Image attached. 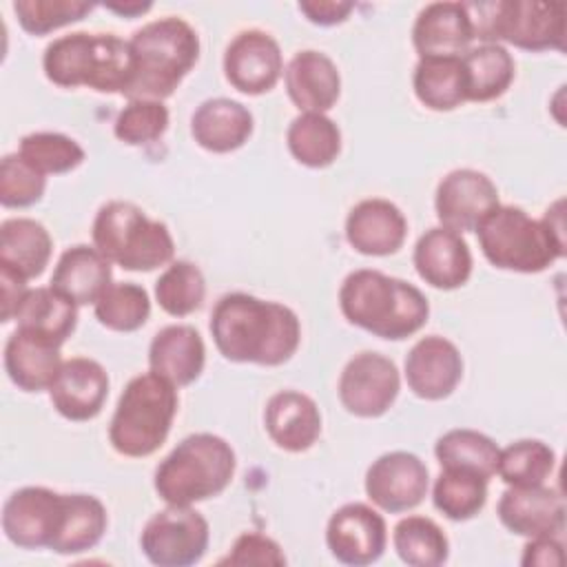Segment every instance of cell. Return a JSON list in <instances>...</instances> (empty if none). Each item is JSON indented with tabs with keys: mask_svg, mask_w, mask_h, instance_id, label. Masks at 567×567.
Wrapping results in <instances>:
<instances>
[{
	"mask_svg": "<svg viewBox=\"0 0 567 567\" xmlns=\"http://www.w3.org/2000/svg\"><path fill=\"white\" fill-rule=\"evenodd\" d=\"M210 334L228 361L281 365L299 348L301 323L284 303L228 292L213 308Z\"/></svg>",
	"mask_w": 567,
	"mask_h": 567,
	"instance_id": "1",
	"label": "cell"
},
{
	"mask_svg": "<svg viewBox=\"0 0 567 567\" xmlns=\"http://www.w3.org/2000/svg\"><path fill=\"white\" fill-rule=\"evenodd\" d=\"M485 259L514 272H540L565 257V215L563 199L547 208L543 219L529 217L518 206H496L476 226Z\"/></svg>",
	"mask_w": 567,
	"mask_h": 567,
	"instance_id": "2",
	"label": "cell"
},
{
	"mask_svg": "<svg viewBox=\"0 0 567 567\" xmlns=\"http://www.w3.org/2000/svg\"><path fill=\"white\" fill-rule=\"evenodd\" d=\"M339 306L352 326L390 341L412 337L430 315V303L416 286L370 268L343 279Z\"/></svg>",
	"mask_w": 567,
	"mask_h": 567,
	"instance_id": "3",
	"label": "cell"
},
{
	"mask_svg": "<svg viewBox=\"0 0 567 567\" xmlns=\"http://www.w3.org/2000/svg\"><path fill=\"white\" fill-rule=\"evenodd\" d=\"M42 69L49 82L64 89L89 86L126 95L133 82V53L128 40L115 33L75 31L44 49Z\"/></svg>",
	"mask_w": 567,
	"mask_h": 567,
	"instance_id": "4",
	"label": "cell"
},
{
	"mask_svg": "<svg viewBox=\"0 0 567 567\" xmlns=\"http://www.w3.org/2000/svg\"><path fill=\"white\" fill-rule=\"evenodd\" d=\"M133 82L128 100H164L173 95L184 75L199 58V38L195 29L175 16L146 22L131 40Z\"/></svg>",
	"mask_w": 567,
	"mask_h": 567,
	"instance_id": "5",
	"label": "cell"
},
{
	"mask_svg": "<svg viewBox=\"0 0 567 567\" xmlns=\"http://www.w3.org/2000/svg\"><path fill=\"white\" fill-rule=\"evenodd\" d=\"M237 467L230 443L210 432L182 439L155 470V492L166 505H193L221 494Z\"/></svg>",
	"mask_w": 567,
	"mask_h": 567,
	"instance_id": "6",
	"label": "cell"
},
{
	"mask_svg": "<svg viewBox=\"0 0 567 567\" xmlns=\"http://www.w3.org/2000/svg\"><path fill=\"white\" fill-rule=\"evenodd\" d=\"M177 414V390L155 372L133 377L109 423V441L122 456H151L166 441Z\"/></svg>",
	"mask_w": 567,
	"mask_h": 567,
	"instance_id": "7",
	"label": "cell"
},
{
	"mask_svg": "<svg viewBox=\"0 0 567 567\" xmlns=\"http://www.w3.org/2000/svg\"><path fill=\"white\" fill-rule=\"evenodd\" d=\"M93 246L124 270L148 272L168 264L175 255V241L164 221L122 199L106 202L93 219Z\"/></svg>",
	"mask_w": 567,
	"mask_h": 567,
	"instance_id": "8",
	"label": "cell"
},
{
	"mask_svg": "<svg viewBox=\"0 0 567 567\" xmlns=\"http://www.w3.org/2000/svg\"><path fill=\"white\" fill-rule=\"evenodd\" d=\"M474 24V38L507 42L525 51L565 49V4L540 0L465 2Z\"/></svg>",
	"mask_w": 567,
	"mask_h": 567,
	"instance_id": "9",
	"label": "cell"
},
{
	"mask_svg": "<svg viewBox=\"0 0 567 567\" xmlns=\"http://www.w3.org/2000/svg\"><path fill=\"white\" fill-rule=\"evenodd\" d=\"M208 520L190 505H168L153 514L140 536L144 556L157 567H188L208 549Z\"/></svg>",
	"mask_w": 567,
	"mask_h": 567,
	"instance_id": "10",
	"label": "cell"
},
{
	"mask_svg": "<svg viewBox=\"0 0 567 567\" xmlns=\"http://www.w3.org/2000/svg\"><path fill=\"white\" fill-rule=\"evenodd\" d=\"M66 520V494L49 487H20L2 505V532L22 549H51Z\"/></svg>",
	"mask_w": 567,
	"mask_h": 567,
	"instance_id": "11",
	"label": "cell"
},
{
	"mask_svg": "<svg viewBox=\"0 0 567 567\" xmlns=\"http://www.w3.org/2000/svg\"><path fill=\"white\" fill-rule=\"evenodd\" d=\"M401 388L399 370L392 359L379 352L354 354L339 377L341 405L361 419L385 414Z\"/></svg>",
	"mask_w": 567,
	"mask_h": 567,
	"instance_id": "12",
	"label": "cell"
},
{
	"mask_svg": "<svg viewBox=\"0 0 567 567\" xmlns=\"http://www.w3.org/2000/svg\"><path fill=\"white\" fill-rule=\"evenodd\" d=\"M498 206L496 184L481 171L456 168L447 173L434 195L436 217L443 228L454 233L476 230L485 215Z\"/></svg>",
	"mask_w": 567,
	"mask_h": 567,
	"instance_id": "13",
	"label": "cell"
},
{
	"mask_svg": "<svg viewBox=\"0 0 567 567\" xmlns=\"http://www.w3.org/2000/svg\"><path fill=\"white\" fill-rule=\"evenodd\" d=\"M365 494L390 514L414 509L427 494V465L403 450L381 454L365 472Z\"/></svg>",
	"mask_w": 567,
	"mask_h": 567,
	"instance_id": "14",
	"label": "cell"
},
{
	"mask_svg": "<svg viewBox=\"0 0 567 567\" xmlns=\"http://www.w3.org/2000/svg\"><path fill=\"white\" fill-rule=\"evenodd\" d=\"M388 543L383 516L365 503L341 505L328 520L326 545L330 554L352 567H365L381 558Z\"/></svg>",
	"mask_w": 567,
	"mask_h": 567,
	"instance_id": "15",
	"label": "cell"
},
{
	"mask_svg": "<svg viewBox=\"0 0 567 567\" xmlns=\"http://www.w3.org/2000/svg\"><path fill=\"white\" fill-rule=\"evenodd\" d=\"M284 73L279 42L259 29L239 31L224 51L226 80L246 95L270 91Z\"/></svg>",
	"mask_w": 567,
	"mask_h": 567,
	"instance_id": "16",
	"label": "cell"
},
{
	"mask_svg": "<svg viewBox=\"0 0 567 567\" xmlns=\"http://www.w3.org/2000/svg\"><path fill=\"white\" fill-rule=\"evenodd\" d=\"M463 377L458 348L439 334L419 339L405 357V381L410 390L425 401L450 396Z\"/></svg>",
	"mask_w": 567,
	"mask_h": 567,
	"instance_id": "17",
	"label": "cell"
},
{
	"mask_svg": "<svg viewBox=\"0 0 567 567\" xmlns=\"http://www.w3.org/2000/svg\"><path fill=\"white\" fill-rule=\"evenodd\" d=\"M49 396L58 414L64 419L91 421L100 414L109 396V374L97 361L89 357H73L62 363L49 388Z\"/></svg>",
	"mask_w": 567,
	"mask_h": 567,
	"instance_id": "18",
	"label": "cell"
},
{
	"mask_svg": "<svg viewBox=\"0 0 567 567\" xmlns=\"http://www.w3.org/2000/svg\"><path fill=\"white\" fill-rule=\"evenodd\" d=\"M472 40L474 24L465 2H430L412 27V42L421 58H461Z\"/></svg>",
	"mask_w": 567,
	"mask_h": 567,
	"instance_id": "19",
	"label": "cell"
},
{
	"mask_svg": "<svg viewBox=\"0 0 567 567\" xmlns=\"http://www.w3.org/2000/svg\"><path fill=\"white\" fill-rule=\"evenodd\" d=\"M501 523L516 536H556L565 527V501L545 485L509 487L498 501Z\"/></svg>",
	"mask_w": 567,
	"mask_h": 567,
	"instance_id": "20",
	"label": "cell"
},
{
	"mask_svg": "<svg viewBox=\"0 0 567 567\" xmlns=\"http://www.w3.org/2000/svg\"><path fill=\"white\" fill-rule=\"evenodd\" d=\"M408 235V221L396 204L381 197L361 199L346 217L348 244L368 257L396 252Z\"/></svg>",
	"mask_w": 567,
	"mask_h": 567,
	"instance_id": "21",
	"label": "cell"
},
{
	"mask_svg": "<svg viewBox=\"0 0 567 567\" xmlns=\"http://www.w3.org/2000/svg\"><path fill=\"white\" fill-rule=\"evenodd\" d=\"M412 259L419 277L439 290L461 288L472 275L467 241L443 226L430 228L419 237Z\"/></svg>",
	"mask_w": 567,
	"mask_h": 567,
	"instance_id": "22",
	"label": "cell"
},
{
	"mask_svg": "<svg viewBox=\"0 0 567 567\" xmlns=\"http://www.w3.org/2000/svg\"><path fill=\"white\" fill-rule=\"evenodd\" d=\"M284 80L288 97L303 113L330 111L341 93L337 64L315 49L295 53L284 71Z\"/></svg>",
	"mask_w": 567,
	"mask_h": 567,
	"instance_id": "23",
	"label": "cell"
},
{
	"mask_svg": "<svg viewBox=\"0 0 567 567\" xmlns=\"http://www.w3.org/2000/svg\"><path fill=\"white\" fill-rule=\"evenodd\" d=\"M60 343L27 328H16L4 346V370L24 392L49 390L60 368Z\"/></svg>",
	"mask_w": 567,
	"mask_h": 567,
	"instance_id": "24",
	"label": "cell"
},
{
	"mask_svg": "<svg viewBox=\"0 0 567 567\" xmlns=\"http://www.w3.org/2000/svg\"><path fill=\"white\" fill-rule=\"evenodd\" d=\"M264 425L277 447L286 452H306L321 434V412L308 394L281 390L268 399Z\"/></svg>",
	"mask_w": 567,
	"mask_h": 567,
	"instance_id": "25",
	"label": "cell"
},
{
	"mask_svg": "<svg viewBox=\"0 0 567 567\" xmlns=\"http://www.w3.org/2000/svg\"><path fill=\"white\" fill-rule=\"evenodd\" d=\"M206 363V348L199 332L186 323L162 328L148 346L151 372L164 377L175 388L199 379Z\"/></svg>",
	"mask_w": 567,
	"mask_h": 567,
	"instance_id": "26",
	"label": "cell"
},
{
	"mask_svg": "<svg viewBox=\"0 0 567 567\" xmlns=\"http://www.w3.org/2000/svg\"><path fill=\"white\" fill-rule=\"evenodd\" d=\"M190 133L202 148L210 153H230L241 148L252 135V115L241 102L210 97L195 109Z\"/></svg>",
	"mask_w": 567,
	"mask_h": 567,
	"instance_id": "27",
	"label": "cell"
},
{
	"mask_svg": "<svg viewBox=\"0 0 567 567\" xmlns=\"http://www.w3.org/2000/svg\"><path fill=\"white\" fill-rule=\"evenodd\" d=\"M111 261L95 248L78 244L66 248L51 275V288L75 306L95 303L111 286Z\"/></svg>",
	"mask_w": 567,
	"mask_h": 567,
	"instance_id": "28",
	"label": "cell"
},
{
	"mask_svg": "<svg viewBox=\"0 0 567 567\" xmlns=\"http://www.w3.org/2000/svg\"><path fill=\"white\" fill-rule=\"evenodd\" d=\"M53 239L31 217H11L0 224V264L20 272L27 281L40 277L51 259Z\"/></svg>",
	"mask_w": 567,
	"mask_h": 567,
	"instance_id": "29",
	"label": "cell"
},
{
	"mask_svg": "<svg viewBox=\"0 0 567 567\" xmlns=\"http://www.w3.org/2000/svg\"><path fill=\"white\" fill-rule=\"evenodd\" d=\"M467 86V102L501 97L514 80V58L503 44L483 42L461 55Z\"/></svg>",
	"mask_w": 567,
	"mask_h": 567,
	"instance_id": "30",
	"label": "cell"
},
{
	"mask_svg": "<svg viewBox=\"0 0 567 567\" xmlns=\"http://www.w3.org/2000/svg\"><path fill=\"white\" fill-rule=\"evenodd\" d=\"M412 86L419 102L432 111H452L467 102L461 58H421Z\"/></svg>",
	"mask_w": 567,
	"mask_h": 567,
	"instance_id": "31",
	"label": "cell"
},
{
	"mask_svg": "<svg viewBox=\"0 0 567 567\" xmlns=\"http://www.w3.org/2000/svg\"><path fill=\"white\" fill-rule=\"evenodd\" d=\"M286 144L299 164L326 168L341 153V131L326 113H301L290 122Z\"/></svg>",
	"mask_w": 567,
	"mask_h": 567,
	"instance_id": "32",
	"label": "cell"
},
{
	"mask_svg": "<svg viewBox=\"0 0 567 567\" xmlns=\"http://www.w3.org/2000/svg\"><path fill=\"white\" fill-rule=\"evenodd\" d=\"M16 319H18V328L33 330L62 346L75 330L78 310L73 301L62 297L51 286L29 288L24 301L18 308Z\"/></svg>",
	"mask_w": 567,
	"mask_h": 567,
	"instance_id": "33",
	"label": "cell"
},
{
	"mask_svg": "<svg viewBox=\"0 0 567 567\" xmlns=\"http://www.w3.org/2000/svg\"><path fill=\"white\" fill-rule=\"evenodd\" d=\"M106 507L91 494H66V520L51 551L71 556L93 549L106 532Z\"/></svg>",
	"mask_w": 567,
	"mask_h": 567,
	"instance_id": "34",
	"label": "cell"
},
{
	"mask_svg": "<svg viewBox=\"0 0 567 567\" xmlns=\"http://www.w3.org/2000/svg\"><path fill=\"white\" fill-rule=\"evenodd\" d=\"M434 507L450 520L474 518L487 501V478L461 467H443L432 489Z\"/></svg>",
	"mask_w": 567,
	"mask_h": 567,
	"instance_id": "35",
	"label": "cell"
},
{
	"mask_svg": "<svg viewBox=\"0 0 567 567\" xmlns=\"http://www.w3.org/2000/svg\"><path fill=\"white\" fill-rule=\"evenodd\" d=\"M434 454L441 467L472 470L489 481L496 474L501 450L487 434L467 427H456L439 436Z\"/></svg>",
	"mask_w": 567,
	"mask_h": 567,
	"instance_id": "36",
	"label": "cell"
},
{
	"mask_svg": "<svg viewBox=\"0 0 567 567\" xmlns=\"http://www.w3.org/2000/svg\"><path fill=\"white\" fill-rule=\"evenodd\" d=\"M392 545L399 558L412 567H439L450 554L447 536L427 516L401 518L394 527Z\"/></svg>",
	"mask_w": 567,
	"mask_h": 567,
	"instance_id": "37",
	"label": "cell"
},
{
	"mask_svg": "<svg viewBox=\"0 0 567 567\" xmlns=\"http://www.w3.org/2000/svg\"><path fill=\"white\" fill-rule=\"evenodd\" d=\"M556 467L554 450L538 439H520L509 443L498 454L496 474L509 487L545 485Z\"/></svg>",
	"mask_w": 567,
	"mask_h": 567,
	"instance_id": "38",
	"label": "cell"
},
{
	"mask_svg": "<svg viewBox=\"0 0 567 567\" xmlns=\"http://www.w3.org/2000/svg\"><path fill=\"white\" fill-rule=\"evenodd\" d=\"M93 306L97 321L115 332H133L142 328L151 315L148 292L131 281L111 284Z\"/></svg>",
	"mask_w": 567,
	"mask_h": 567,
	"instance_id": "39",
	"label": "cell"
},
{
	"mask_svg": "<svg viewBox=\"0 0 567 567\" xmlns=\"http://www.w3.org/2000/svg\"><path fill=\"white\" fill-rule=\"evenodd\" d=\"M18 155L44 177L69 173L84 162V148L73 137L53 131L24 135L18 146Z\"/></svg>",
	"mask_w": 567,
	"mask_h": 567,
	"instance_id": "40",
	"label": "cell"
},
{
	"mask_svg": "<svg viewBox=\"0 0 567 567\" xmlns=\"http://www.w3.org/2000/svg\"><path fill=\"white\" fill-rule=\"evenodd\" d=\"M206 295V281L202 270L186 261H173L155 281V299L159 308L173 317H186L195 312Z\"/></svg>",
	"mask_w": 567,
	"mask_h": 567,
	"instance_id": "41",
	"label": "cell"
},
{
	"mask_svg": "<svg viewBox=\"0 0 567 567\" xmlns=\"http://www.w3.org/2000/svg\"><path fill=\"white\" fill-rule=\"evenodd\" d=\"M95 9L86 0H16L13 11L20 27L31 35L51 33L64 24L78 22Z\"/></svg>",
	"mask_w": 567,
	"mask_h": 567,
	"instance_id": "42",
	"label": "cell"
},
{
	"mask_svg": "<svg viewBox=\"0 0 567 567\" xmlns=\"http://www.w3.org/2000/svg\"><path fill=\"white\" fill-rule=\"evenodd\" d=\"M168 128V109L159 100H128L117 113L113 133L128 146H142L159 140Z\"/></svg>",
	"mask_w": 567,
	"mask_h": 567,
	"instance_id": "43",
	"label": "cell"
},
{
	"mask_svg": "<svg viewBox=\"0 0 567 567\" xmlns=\"http://www.w3.org/2000/svg\"><path fill=\"white\" fill-rule=\"evenodd\" d=\"M47 177L27 164L18 153H9L0 162V204L4 208H27L42 199Z\"/></svg>",
	"mask_w": 567,
	"mask_h": 567,
	"instance_id": "44",
	"label": "cell"
},
{
	"mask_svg": "<svg viewBox=\"0 0 567 567\" xmlns=\"http://www.w3.org/2000/svg\"><path fill=\"white\" fill-rule=\"evenodd\" d=\"M219 565L281 567V565H286V556L272 538H268L259 532H244L241 536L235 538L230 551L219 560Z\"/></svg>",
	"mask_w": 567,
	"mask_h": 567,
	"instance_id": "45",
	"label": "cell"
},
{
	"mask_svg": "<svg viewBox=\"0 0 567 567\" xmlns=\"http://www.w3.org/2000/svg\"><path fill=\"white\" fill-rule=\"evenodd\" d=\"M29 288L27 279L13 268L0 264V319L7 323L16 319L20 303L24 301Z\"/></svg>",
	"mask_w": 567,
	"mask_h": 567,
	"instance_id": "46",
	"label": "cell"
},
{
	"mask_svg": "<svg viewBox=\"0 0 567 567\" xmlns=\"http://www.w3.org/2000/svg\"><path fill=\"white\" fill-rule=\"evenodd\" d=\"M520 563L525 567H560L565 563L563 545L554 536L529 538Z\"/></svg>",
	"mask_w": 567,
	"mask_h": 567,
	"instance_id": "47",
	"label": "cell"
},
{
	"mask_svg": "<svg viewBox=\"0 0 567 567\" xmlns=\"http://www.w3.org/2000/svg\"><path fill=\"white\" fill-rule=\"evenodd\" d=\"M354 9L352 2H343V0H303L299 2V11L319 27H332L343 22L350 11Z\"/></svg>",
	"mask_w": 567,
	"mask_h": 567,
	"instance_id": "48",
	"label": "cell"
},
{
	"mask_svg": "<svg viewBox=\"0 0 567 567\" xmlns=\"http://www.w3.org/2000/svg\"><path fill=\"white\" fill-rule=\"evenodd\" d=\"M104 9L117 13V16H124V18H135V16H142L146 13L153 2H142V0H113V2H104L102 4Z\"/></svg>",
	"mask_w": 567,
	"mask_h": 567,
	"instance_id": "49",
	"label": "cell"
}]
</instances>
